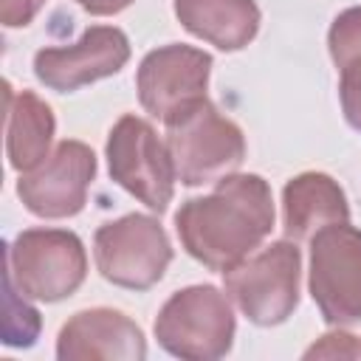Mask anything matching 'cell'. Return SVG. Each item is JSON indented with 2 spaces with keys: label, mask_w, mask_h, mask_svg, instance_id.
Returning <instances> with one entry per match:
<instances>
[{
  "label": "cell",
  "mask_w": 361,
  "mask_h": 361,
  "mask_svg": "<svg viewBox=\"0 0 361 361\" xmlns=\"http://www.w3.org/2000/svg\"><path fill=\"white\" fill-rule=\"evenodd\" d=\"M147 355V338L141 327L121 310L87 307L73 313L56 336L59 361H141Z\"/></svg>",
  "instance_id": "7c38bea8"
},
{
  "label": "cell",
  "mask_w": 361,
  "mask_h": 361,
  "mask_svg": "<svg viewBox=\"0 0 361 361\" xmlns=\"http://www.w3.org/2000/svg\"><path fill=\"white\" fill-rule=\"evenodd\" d=\"M302 251L296 240H276L223 274V288L257 327L282 324L299 305Z\"/></svg>",
  "instance_id": "277c9868"
},
{
  "label": "cell",
  "mask_w": 361,
  "mask_h": 361,
  "mask_svg": "<svg viewBox=\"0 0 361 361\" xmlns=\"http://www.w3.org/2000/svg\"><path fill=\"white\" fill-rule=\"evenodd\" d=\"M327 51L336 68L350 56L361 54V6H350L333 20L327 31Z\"/></svg>",
  "instance_id": "e0dca14e"
},
{
  "label": "cell",
  "mask_w": 361,
  "mask_h": 361,
  "mask_svg": "<svg viewBox=\"0 0 361 361\" xmlns=\"http://www.w3.org/2000/svg\"><path fill=\"white\" fill-rule=\"evenodd\" d=\"M350 203L336 178L324 172H302L282 189V228L288 240H310L330 223H347Z\"/></svg>",
  "instance_id": "4fadbf2b"
},
{
  "label": "cell",
  "mask_w": 361,
  "mask_h": 361,
  "mask_svg": "<svg viewBox=\"0 0 361 361\" xmlns=\"http://www.w3.org/2000/svg\"><path fill=\"white\" fill-rule=\"evenodd\" d=\"M110 178L138 197L147 209L164 214L175 195V166L166 141L158 138L155 127L141 116H121L104 144Z\"/></svg>",
  "instance_id": "52a82bcc"
},
{
  "label": "cell",
  "mask_w": 361,
  "mask_h": 361,
  "mask_svg": "<svg viewBox=\"0 0 361 361\" xmlns=\"http://www.w3.org/2000/svg\"><path fill=\"white\" fill-rule=\"evenodd\" d=\"M93 259L99 274L127 290H149L172 262V243L149 214H124L96 228Z\"/></svg>",
  "instance_id": "ba28073f"
},
{
  "label": "cell",
  "mask_w": 361,
  "mask_h": 361,
  "mask_svg": "<svg viewBox=\"0 0 361 361\" xmlns=\"http://www.w3.org/2000/svg\"><path fill=\"white\" fill-rule=\"evenodd\" d=\"M166 149L175 178L183 186L217 183L231 175L245 158L243 130L226 118L209 99L195 102L189 110L166 121Z\"/></svg>",
  "instance_id": "7a4b0ae2"
},
{
  "label": "cell",
  "mask_w": 361,
  "mask_h": 361,
  "mask_svg": "<svg viewBox=\"0 0 361 361\" xmlns=\"http://www.w3.org/2000/svg\"><path fill=\"white\" fill-rule=\"evenodd\" d=\"M39 313L28 305V296L20 293L14 279L3 271V344L6 347H34L39 336Z\"/></svg>",
  "instance_id": "2e32d148"
},
{
  "label": "cell",
  "mask_w": 361,
  "mask_h": 361,
  "mask_svg": "<svg viewBox=\"0 0 361 361\" xmlns=\"http://www.w3.org/2000/svg\"><path fill=\"white\" fill-rule=\"evenodd\" d=\"M274 217L268 180L254 172H231L209 195L180 203L175 231L192 259L226 274L268 240Z\"/></svg>",
  "instance_id": "6da1fadb"
},
{
  "label": "cell",
  "mask_w": 361,
  "mask_h": 361,
  "mask_svg": "<svg viewBox=\"0 0 361 361\" xmlns=\"http://www.w3.org/2000/svg\"><path fill=\"white\" fill-rule=\"evenodd\" d=\"M237 333V319L228 293L214 285H189L175 290L155 319L158 344L186 361L223 358Z\"/></svg>",
  "instance_id": "3957f363"
},
{
  "label": "cell",
  "mask_w": 361,
  "mask_h": 361,
  "mask_svg": "<svg viewBox=\"0 0 361 361\" xmlns=\"http://www.w3.org/2000/svg\"><path fill=\"white\" fill-rule=\"evenodd\" d=\"M54 130L56 118L37 93H14L6 85V155L11 169L23 175L39 166L51 152Z\"/></svg>",
  "instance_id": "9a60e30c"
},
{
  "label": "cell",
  "mask_w": 361,
  "mask_h": 361,
  "mask_svg": "<svg viewBox=\"0 0 361 361\" xmlns=\"http://www.w3.org/2000/svg\"><path fill=\"white\" fill-rule=\"evenodd\" d=\"M175 17L192 37L220 51L245 48L262 20L254 0H175Z\"/></svg>",
  "instance_id": "5bb4252c"
},
{
  "label": "cell",
  "mask_w": 361,
  "mask_h": 361,
  "mask_svg": "<svg viewBox=\"0 0 361 361\" xmlns=\"http://www.w3.org/2000/svg\"><path fill=\"white\" fill-rule=\"evenodd\" d=\"M305 358H361V341L344 330H333L307 347Z\"/></svg>",
  "instance_id": "d6986e66"
},
{
  "label": "cell",
  "mask_w": 361,
  "mask_h": 361,
  "mask_svg": "<svg viewBox=\"0 0 361 361\" xmlns=\"http://www.w3.org/2000/svg\"><path fill=\"white\" fill-rule=\"evenodd\" d=\"M209 73L212 56L195 45L172 42L152 48L135 73L138 102L152 118L166 124L195 102L206 99Z\"/></svg>",
  "instance_id": "9c48e42d"
},
{
  "label": "cell",
  "mask_w": 361,
  "mask_h": 361,
  "mask_svg": "<svg viewBox=\"0 0 361 361\" xmlns=\"http://www.w3.org/2000/svg\"><path fill=\"white\" fill-rule=\"evenodd\" d=\"M42 6L45 0H0V23L6 28H23L39 14Z\"/></svg>",
  "instance_id": "ffe728a7"
},
{
  "label": "cell",
  "mask_w": 361,
  "mask_h": 361,
  "mask_svg": "<svg viewBox=\"0 0 361 361\" xmlns=\"http://www.w3.org/2000/svg\"><path fill=\"white\" fill-rule=\"evenodd\" d=\"M93 178H96L93 149L85 141L65 138L48 152V158L39 166L20 175L17 195L31 214L45 220H62L85 209Z\"/></svg>",
  "instance_id": "30bf717a"
},
{
  "label": "cell",
  "mask_w": 361,
  "mask_h": 361,
  "mask_svg": "<svg viewBox=\"0 0 361 361\" xmlns=\"http://www.w3.org/2000/svg\"><path fill=\"white\" fill-rule=\"evenodd\" d=\"M130 59V39L116 25H90L76 42L39 48L34 76L48 90L73 93L90 82L116 76Z\"/></svg>",
  "instance_id": "8fae6325"
},
{
  "label": "cell",
  "mask_w": 361,
  "mask_h": 361,
  "mask_svg": "<svg viewBox=\"0 0 361 361\" xmlns=\"http://www.w3.org/2000/svg\"><path fill=\"white\" fill-rule=\"evenodd\" d=\"M310 296L330 327L361 322V228L330 223L310 237Z\"/></svg>",
  "instance_id": "8992f818"
},
{
  "label": "cell",
  "mask_w": 361,
  "mask_h": 361,
  "mask_svg": "<svg viewBox=\"0 0 361 361\" xmlns=\"http://www.w3.org/2000/svg\"><path fill=\"white\" fill-rule=\"evenodd\" d=\"M338 99L347 124L361 133V54L338 65Z\"/></svg>",
  "instance_id": "ac0fdd59"
},
{
  "label": "cell",
  "mask_w": 361,
  "mask_h": 361,
  "mask_svg": "<svg viewBox=\"0 0 361 361\" xmlns=\"http://www.w3.org/2000/svg\"><path fill=\"white\" fill-rule=\"evenodd\" d=\"M23 296L62 302L87 276V254L79 234L68 228H25L6 245L3 268Z\"/></svg>",
  "instance_id": "5b68a950"
},
{
  "label": "cell",
  "mask_w": 361,
  "mask_h": 361,
  "mask_svg": "<svg viewBox=\"0 0 361 361\" xmlns=\"http://www.w3.org/2000/svg\"><path fill=\"white\" fill-rule=\"evenodd\" d=\"M73 3H79L87 14H93V17H110V14H118V11H124L133 0H73Z\"/></svg>",
  "instance_id": "44dd1931"
}]
</instances>
